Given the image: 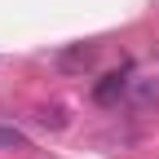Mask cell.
<instances>
[{
  "instance_id": "cell-1",
  "label": "cell",
  "mask_w": 159,
  "mask_h": 159,
  "mask_svg": "<svg viewBox=\"0 0 159 159\" xmlns=\"http://www.w3.org/2000/svg\"><path fill=\"white\" fill-rule=\"evenodd\" d=\"M53 66L66 71V75H84V71L97 66V44H66V49H57Z\"/></svg>"
},
{
  "instance_id": "cell-2",
  "label": "cell",
  "mask_w": 159,
  "mask_h": 159,
  "mask_svg": "<svg viewBox=\"0 0 159 159\" xmlns=\"http://www.w3.org/2000/svg\"><path fill=\"white\" fill-rule=\"evenodd\" d=\"M128 71H111V75H102V80H97V84H93V102L97 106H111V102H119V97H124L128 93Z\"/></svg>"
},
{
  "instance_id": "cell-3",
  "label": "cell",
  "mask_w": 159,
  "mask_h": 159,
  "mask_svg": "<svg viewBox=\"0 0 159 159\" xmlns=\"http://www.w3.org/2000/svg\"><path fill=\"white\" fill-rule=\"evenodd\" d=\"M128 102L137 111H146V106H159V75H133L128 80Z\"/></svg>"
},
{
  "instance_id": "cell-4",
  "label": "cell",
  "mask_w": 159,
  "mask_h": 159,
  "mask_svg": "<svg viewBox=\"0 0 159 159\" xmlns=\"http://www.w3.org/2000/svg\"><path fill=\"white\" fill-rule=\"evenodd\" d=\"M35 119H40L44 128H66V106H62V102H49V106L35 111Z\"/></svg>"
},
{
  "instance_id": "cell-5",
  "label": "cell",
  "mask_w": 159,
  "mask_h": 159,
  "mask_svg": "<svg viewBox=\"0 0 159 159\" xmlns=\"http://www.w3.org/2000/svg\"><path fill=\"white\" fill-rule=\"evenodd\" d=\"M0 146H5V150H18V146H27V137L18 133V128H0Z\"/></svg>"
}]
</instances>
